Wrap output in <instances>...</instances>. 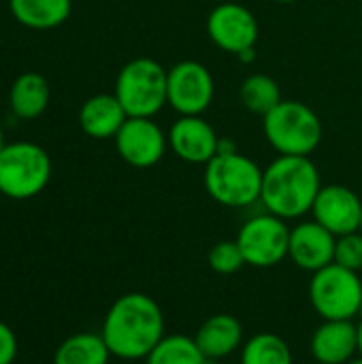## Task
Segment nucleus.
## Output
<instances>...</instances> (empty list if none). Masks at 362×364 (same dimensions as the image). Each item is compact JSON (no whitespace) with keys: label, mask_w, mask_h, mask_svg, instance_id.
I'll return each instance as SVG.
<instances>
[{"label":"nucleus","mask_w":362,"mask_h":364,"mask_svg":"<svg viewBox=\"0 0 362 364\" xmlns=\"http://www.w3.org/2000/svg\"><path fill=\"white\" fill-rule=\"evenodd\" d=\"M9 105L21 119H36L49 105V83L41 73H23L15 79L9 92Z\"/></svg>","instance_id":"nucleus-18"},{"label":"nucleus","mask_w":362,"mask_h":364,"mask_svg":"<svg viewBox=\"0 0 362 364\" xmlns=\"http://www.w3.org/2000/svg\"><path fill=\"white\" fill-rule=\"evenodd\" d=\"M258 21L254 13L239 2H222L211 9L207 17V34L215 47L228 53H243L256 47Z\"/></svg>","instance_id":"nucleus-10"},{"label":"nucleus","mask_w":362,"mask_h":364,"mask_svg":"<svg viewBox=\"0 0 362 364\" xmlns=\"http://www.w3.org/2000/svg\"><path fill=\"white\" fill-rule=\"evenodd\" d=\"M241 364H294V356L280 335L258 333L241 346Z\"/></svg>","instance_id":"nucleus-21"},{"label":"nucleus","mask_w":362,"mask_h":364,"mask_svg":"<svg viewBox=\"0 0 362 364\" xmlns=\"http://www.w3.org/2000/svg\"><path fill=\"white\" fill-rule=\"evenodd\" d=\"M126 119L128 115L115 94H96L87 98L79 109L81 130L98 141L115 139Z\"/></svg>","instance_id":"nucleus-17"},{"label":"nucleus","mask_w":362,"mask_h":364,"mask_svg":"<svg viewBox=\"0 0 362 364\" xmlns=\"http://www.w3.org/2000/svg\"><path fill=\"white\" fill-rule=\"evenodd\" d=\"M9 9L21 26L51 30L68 19L73 0H9Z\"/></svg>","instance_id":"nucleus-19"},{"label":"nucleus","mask_w":362,"mask_h":364,"mask_svg":"<svg viewBox=\"0 0 362 364\" xmlns=\"http://www.w3.org/2000/svg\"><path fill=\"white\" fill-rule=\"evenodd\" d=\"M237 58H239L241 62H252V60L256 58V51H254V49H247V51H243V53H239Z\"/></svg>","instance_id":"nucleus-27"},{"label":"nucleus","mask_w":362,"mask_h":364,"mask_svg":"<svg viewBox=\"0 0 362 364\" xmlns=\"http://www.w3.org/2000/svg\"><path fill=\"white\" fill-rule=\"evenodd\" d=\"M316 364H348L358 354V324L354 320H322L309 341Z\"/></svg>","instance_id":"nucleus-15"},{"label":"nucleus","mask_w":362,"mask_h":364,"mask_svg":"<svg viewBox=\"0 0 362 364\" xmlns=\"http://www.w3.org/2000/svg\"><path fill=\"white\" fill-rule=\"evenodd\" d=\"M358 354L362 356V318L361 322H358Z\"/></svg>","instance_id":"nucleus-28"},{"label":"nucleus","mask_w":362,"mask_h":364,"mask_svg":"<svg viewBox=\"0 0 362 364\" xmlns=\"http://www.w3.org/2000/svg\"><path fill=\"white\" fill-rule=\"evenodd\" d=\"M320 188V171L309 156H277L262 168L260 203L286 222L301 220L312 211Z\"/></svg>","instance_id":"nucleus-2"},{"label":"nucleus","mask_w":362,"mask_h":364,"mask_svg":"<svg viewBox=\"0 0 362 364\" xmlns=\"http://www.w3.org/2000/svg\"><path fill=\"white\" fill-rule=\"evenodd\" d=\"M169 70L151 58H134L115 79V96L128 117H154L169 105Z\"/></svg>","instance_id":"nucleus-5"},{"label":"nucleus","mask_w":362,"mask_h":364,"mask_svg":"<svg viewBox=\"0 0 362 364\" xmlns=\"http://www.w3.org/2000/svg\"><path fill=\"white\" fill-rule=\"evenodd\" d=\"M100 335L111 356L145 360L164 337V314L151 296L128 292L109 307Z\"/></svg>","instance_id":"nucleus-1"},{"label":"nucleus","mask_w":362,"mask_h":364,"mask_svg":"<svg viewBox=\"0 0 362 364\" xmlns=\"http://www.w3.org/2000/svg\"><path fill=\"white\" fill-rule=\"evenodd\" d=\"M275 2H280V4H292V2H297V0H275Z\"/></svg>","instance_id":"nucleus-31"},{"label":"nucleus","mask_w":362,"mask_h":364,"mask_svg":"<svg viewBox=\"0 0 362 364\" xmlns=\"http://www.w3.org/2000/svg\"><path fill=\"white\" fill-rule=\"evenodd\" d=\"M207 260H209V267L218 275H233V273L241 271L243 267H247L237 241H220V243H215L211 247Z\"/></svg>","instance_id":"nucleus-24"},{"label":"nucleus","mask_w":362,"mask_h":364,"mask_svg":"<svg viewBox=\"0 0 362 364\" xmlns=\"http://www.w3.org/2000/svg\"><path fill=\"white\" fill-rule=\"evenodd\" d=\"M348 364H362V356H358V358H352Z\"/></svg>","instance_id":"nucleus-30"},{"label":"nucleus","mask_w":362,"mask_h":364,"mask_svg":"<svg viewBox=\"0 0 362 364\" xmlns=\"http://www.w3.org/2000/svg\"><path fill=\"white\" fill-rule=\"evenodd\" d=\"M309 301L322 320H354L362 314L361 275L333 262L312 273Z\"/></svg>","instance_id":"nucleus-7"},{"label":"nucleus","mask_w":362,"mask_h":364,"mask_svg":"<svg viewBox=\"0 0 362 364\" xmlns=\"http://www.w3.org/2000/svg\"><path fill=\"white\" fill-rule=\"evenodd\" d=\"M215 83L209 68L196 60L177 62L166 77L169 105L179 115H201L213 102Z\"/></svg>","instance_id":"nucleus-9"},{"label":"nucleus","mask_w":362,"mask_h":364,"mask_svg":"<svg viewBox=\"0 0 362 364\" xmlns=\"http://www.w3.org/2000/svg\"><path fill=\"white\" fill-rule=\"evenodd\" d=\"M51 179L49 154L28 141H17L0 149V194L13 200L38 196Z\"/></svg>","instance_id":"nucleus-6"},{"label":"nucleus","mask_w":362,"mask_h":364,"mask_svg":"<svg viewBox=\"0 0 362 364\" xmlns=\"http://www.w3.org/2000/svg\"><path fill=\"white\" fill-rule=\"evenodd\" d=\"M335 262L344 269H350L354 273L362 271V232H350L344 237H337L335 243Z\"/></svg>","instance_id":"nucleus-25"},{"label":"nucleus","mask_w":362,"mask_h":364,"mask_svg":"<svg viewBox=\"0 0 362 364\" xmlns=\"http://www.w3.org/2000/svg\"><path fill=\"white\" fill-rule=\"evenodd\" d=\"M113 141L119 158L134 168L156 166L169 147V134L151 117H128Z\"/></svg>","instance_id":"nucleus-11"},{"label":"nucleus","mask_w":362,"mask_h":364,"mask_svg":"<svg viewBox=\"0 0 362 364\" xmlns=\"http://www.w3.org/2000/svg\"><path fill=\"white\" fill-rule=\"evenodd\" d=\"M239 96L247 111L262 115V117L267 113H271L282 102V92H280L277 81L265 73H254V75L245 77L241 83Z\"/></svg>","instance_id":"nucleus-22"},{"label":"nucleus","mask_w":362,"mask_h":364,"mask_svg":"<svg viewBox=\"0 0 362 364\" xmlns=\"http://www.w3.org/2000/svg\"><path fill=\"white\" fill-rule=\"evenodd\" d=\"M209 360L198 350L194 337L173 333L164 335L162 341L149 352L145 364H207Z\"/></svg>","instance_id":"nucleus-23"},{"label":"nucleus","mask_w":362,"mask_h":364,"mask_svg":"<svg viewBox=\"0 0 362 364\" xmlns=\"http://www.w3.org/2000/svg\"><path fill=\"white\" fill-rule=\"evenodd\" d=\"M194 341L207 360L220 363L241 348L243 326L230 314H215L201 324L194 335Z\"/></svg>","instance_id":"nucleus-16"},{"label":"nucleus","mask_w":362,"mask_h":364,"mask_svg":"<svg viewBox=\"0 0 362 364\" xmlns=\"http://www.w3.org/2000/svg\"><path fill=\"white\" fill-rule=\"evenodd\" d=\"M111 352L96 333H77L60 343L53 354V364H109Z\"/></svg>","instance_id":"nucleus-20"},{"label":"nucleus","mask_w":362,"mask_h":364,"mask_svg":"<svg viewBox=\"0 0 362 364\" xmlns=\"http://www.w3.org/2000/svg\"><path fill=\"white\" fill-rule=\"evenodd\" d=\"M358 230H361V232H362V215H361V228H358Z\"/></svg>","instance_id":"nucleus-32"},{"label":"nucleus","mask_w":362,"mask_h":364,"mask_svg":"<svg viewBox=\"0 0 362 364\" xmlns=\"http://www.w3.org/2000/svg\"><path fill=\"white\" fill-rule=\"evenodd\" d=\"M335 243L337 237L316 220L299 222L294 228H290L288 258L301 271L316 273L335 262Z\"/></svg>","instance_id":"nucleus-14"},{"label":"nucleus","mask_w":362,"mask_h":364,"mask_svg":"<svg viewBox=\"0 0 362 364\" xmlns=\"http://www.w3.org/2000/svg\"><path fill=\"white\" fill-rule=\"evenodd\" d=\"M17 358V337L9 324L0 320V364H13Z\"/></svg>","instance_id":"nucleus-26"},{"label":"nucleus","mask_w":362,"mask_h":364,"mask_svg":"<svg viewBox=\"0 0 362 364\" xmlns=\"http://www.w3.org/2000/svg\"><path fill=\"white\" fill-rule=\"evenodd\" d=\"M312 213L314 220L326 230H331L335 237H344L361 228L362 200L352 188L339 183L322 186L312 207Z\"/></svg>","instance_id":"nucleus-12"},{"label":"nucleus","mask_w":362,"mask_h":364,"mask_svg":"<svg viewBox=\"0 0 362 364\" xmlns=\"http://www.w3.org/2000/svg\"><path fill=\"white\" fill-rule=\"evenodd\" d=\"M4 147V132H2V126H0V149Z\"/></svg>","instance_id":"nucleus-29"},{"label":"nucleus","mask_w":362,"mask_h":364,"mask_svg":"<svg viewBox=\"0 0 362 364\" xmlns=\"http://www.w3.org/2000/svg\"><path fill=\"white\" fill-rule=\"evenodd\" d=\"M235 241L239 243L247 267L271 269L288 258L290 228L286 220L265 211L250 218Z\"/></svg>","instance_id":"nucleus-8"},{"label":"nucleus","mask_w":362,"mask_h":364,"mask_svg":"<svg viewBox=\"0 0 362 364\" xmlns=\"http://www.w3.org/2000/svg\"><path fill=\"white\" fill-rule=\"evenodd\" d=\"M207 364H220V363H213V360H209V363H207Z\"/></svg>","instance_id":"nucleus-33"},{"label":"nucleus","mask_w":362,"mask_h":364,"mask_svg":"<svg viewBox=\"0 0 362 364\" xmlns=\"http://www.w3.org/2000/svg\"><path fill=\"white\" fill-rule=\"evenodd\" d=\"M269 145L280 156H309L322 141V122L301 100H282L262 117Z\"/></svg>","instance_id":"nucleus-4"},{"label":"nucleus","mask_w":362,"mask_h":364,"mask_svg":"<svg viewBox=\"0 0 362 364\" xmlns=\"http://www.w3.org/2000/svg\"><path fill=\"white\" fill-rule=\"evenodd\" d=\"M169 145L177 158L190 164H207L218 156L220 136L201 115H179L169 130Z\"/></svg>","instance_id":"nucleus-13"},{"label":"nucleus","mask_w":362,"mask_h":364,"mask_svg":"<svg viewBox=\"0 0 362 364\" xmlns=\"http://www.w3.org/2000/svg\"><path fill=\"white\" fill-rule=\"evenodd\" d=\"M209 196L230 209H243L260 200L262 168L239 151H220L205 164Z\"/></svg>","instance_id":"nucleus-3"}]
</instances>
